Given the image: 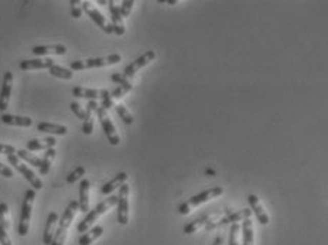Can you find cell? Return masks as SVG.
Returning a JSON list of instances; mask_svg holds the SVG:
<instances>
[{
    "mask_svg": "<svg viewBox=\"0 0 328 245\" xmlns=\"http://www.w3.org/2000/svg\"><path fill=\"white\" fill-rule=\"evenodd\" d=\"M76 210H79V204L78 201H71L68 207L65 209L64 214L61 217V220L58 221V228L54 234V239L51 245H64L65 238H67V233H68V228H70L71 222L74 220V217L76 214Z\"/></svg>",
    "mask_w": 328,
    "mask_h": 245,
    "instance_id": "obj_1",
    "label": "cell"
},
{
    "mask_svg": "<svg viewBox=\"0 0 328 245\" xmlns=\"http://www.w3.org/2000/svg\"><path fill=\"white\" fill-rule=\"evenodd\" d=\"M116 204H117V196H111V197H108L106 200H104L102 203H99V204L95 207L94 210L89 211L88 214L85 216V218L78 224V227H76L78 233H84V234L87 233V231H88V228L91 227V225H92V224H94V222L96 221L100 216H104L106 211Z\"/></svg>",
    "mask_w": 328,
    "mask_h": 245,
    "instance_id": "obj_2",
    "label": "cell"
},
{
    "mask_svg": "<svg viewBox=\"0 0 328 245\" xmlns=\"http://www.w3.org/2000/svg\"><path fill=\"white\" fill-rule=\"evenodd\" d=\"M221 194H223L222 187H212V189H208V190L199 193L197 196H194V197H191L190 200H187L186 203L178 205V213L182 214V216H187V214H190V211L193 210V209H195V207H198V205L201 204H204V203L210 201V200L217 199Z\"/></svg>",
    "mask_w": 328,
    "mask_h": 245,
    "instance_id": "obj_3",
    "label": "cell"
},
{
    "mask_svg": "<svg viewBox=\"0 0 328 245\" xmlns=\"http://www.w3.org/2000/svg\"><path fill=\"white\" fill-rule=\"evenodd\" d=\"M35 199V190L29 189L24 194L22 211H20V221H18V235L26 237L29 234L30 220H31V210H33V203Z\"/></svg>",
    "mask_w": 328,
    "mask_h": 245,
    "instance_id": "obj_4",
    "label": "cell"
},
{
    "mask_svg": "<svg viewBox=\"0 0 328 245\" xmlns=\"http://www.w3.org/2000/svg\"><path fill=\"white\" fill-rule=\"evenodd\" d=\"M122 61L120 54H111L106 57H98V59H88L85 61H72L70 64L71 71H82L89 70V68H98V67H105V65H115Z\"/></svg>",
    "mask_w": 328,
    "mask_h": 245,
    "instance_id": "obj_5",
    "label": "cell"
},
{
    "mask_svg": "<svg viewBox=\"0 0 328 245\" xmlns=\"http://www.w3.org/2000/svg\"><path fill=\"white\" fill-rule=\"evenodd\" d=\"M129 193L130 187L125 183L119 187L117 194V222L120 225H126L129 222Z\"/></svg>",
    "mask_w": 328,
    "mask_h": 245,
    "instance_id": "obj_6",
    "label": "cell"
},
{
    "mask_svg": "<svg viewBox=\"0 0 328 245\" xmlns=\"http://www.w3.org/2000/svg\"><path fill=\"white\" fill-rule=\"evenodd\" d=\"M7 160H9V163L12 164L14 169L17 170V172H20V173L24 176V179L29 181L34 190H40V189H43V181L35 176V173L33 172V170L29 169L26 164L20 162V159L17 158V155H16V153H14V155H7Z\"/></svg>",
    "mask_w": 328,
    "mask_h": 245,
    "instance_id": "obj_7",
    "label": "cell"
},
{
    "mask_svg": "<svg viewBox=\"0 0 328 245\" xmlns=\"http://www.w3.org/2000/svg\"><path fill=\"white\" fill-rule=\"evenodd\" d=\"M96 115H98L100 126H102V129H104L106 138H108V142H109L112 146L119 145V143H120V138H119V135H117L115 125H113V122L111 121V118H109V115H108V111H106L105 108H102V106L99 105L98 111H96Z\"/></svg>",
    "mask_w": 328,
    "mask_h": 245,
    "instance_id": "obj_8",
    "label": "cell"
},
{
    "mask_svg": "<svg viewBox=\"0 0 328 245\" xmlns=\"http://www.w3.org/2000/svg\"><path fill=\"white\" fill-rule=\"evenodd\" d=\"M82 10H85V13L88 14L89 17L92 18V22H94L99 29H102L105 31L106 34H112L113 33V27H112V23H109L105 17H104V14L99 13L98 9H95L89 2H84L82 3Z\"/></svg>",
    "mask_w": 328,
    "mask_h": 245,
    "instance_id": "obj_9",
    "label": "cell"
},
{
    "mask_svg": "<svg viewBox=\"0 0 328 245\" xmlns=\"http://www.w3.org/2000/svg\"><path fill=\"white\" fill-rule=\"evenodd\" d=\"M154 59H156V51L149 50V51H146L143 55H140L139 59H136L133 63H130V64L125 68V71H123V76L126 77L128 80H132V78L137 74V71L150 64Z\"/></svg>",
    "mask_w": 328,
    "mask_h": 245,
    "instance_id": "obj_10",
    "label": "cell"
},
{
    "mask_svg": "<svg viewBox=\"0 0 328 245\" xmlns=\"http://www.w3.org/2000/svg\"><path fill=\"white\" fill-rule=\"evenodd\" d=\"M252 216V210H249V209H243V210H239L236 211V213H231L228 214L227 217H223L222 220L219 222H211L210 225H207V230L208 231H211L214 228H218L221 227V225H225V224H234V222H238V221H245L248 218H251Z\"/></svg>",
    "mask_w": 328,
    "mask_h": 245,
    "instance_id": "obj_11",
    "label": "cell"
},
{
    "mask_svg": "<svg viewBox=\"0 0 328 245\" xmlns=\"http://www.w3.org/2000/svg\"><path fill=\"white\" fill-rule=\"evenodd\" d=\"M13 91V74L10 71L5 72L3 77V85H2V91H0V111L5 112L10 102V97H12Z\"/></svg>",
    "mask_w": 328,
    "mask_h": 245,
    "instance_id": "obj_12",
    "label": "cell"
},
{
    "mask_svg": "<svg viewBox=\"0 0 328 245\" xmlns=\"http://www.w3.org/2000/svg\"><path fill=\"white\" fill-rule=\"evenodd\" d=\"M109 92L108 89H95V88H84V87H75L72 88V95L76 98H85L89 101L104 100L106 93Z\"/></svg>",
    "mask_w": 328,
    "mask_h": 245,
    "instance_id": "obj_13",
    "label": "cell"
},
{
    "mask_svg": "<svg viewBox=\"0 0 328 245\" xmlns=\"http://www.w3.org/2000/svg\"><path fill=\"white\" fill-rule=\"evenodd\" d=\"M54 65V61L51 59H34V60H24L20 61L18 68L22 71L31 70H44V68H51Z\"/></svg>",
    "mask_w": 328,
    "mask_h": 245,
    "instance_id": "obj_14",
    "label": "cell"
},
{
    "mask_svg": "<svg viewBox=\"0 0 328 245\" xmlns=\"http://www.w3.org/2000/svg\"><path fill=\"white\" fill-rule=\"evenodd\" d=\"M225 213H228V211H223V213H215V214H210V216H204V217H201V218H197V220H194V221H191L190 224H187V225L184 227V233L187 234V235L195 233V231H198L199 228H202L204 225H210L211 222H214L215 217L222 216V214H225Z\"/></svg>",
    "mask_w": 328,
    "mask_h": 245,
    "instance_id": "obj_15",
    "label": "cell"
},
{
    "mask_svg": "<svg viewBox=\"0 0 328 245\" xmlns=\"http://www.w3.org/2000/svg\"><path fill=\"white\" fill-rule=\"evenodd\" d=\"M98 102L96 101H89L88 105H87V115H85V119H84V125H82V132L85 135H92L94 134V114L98 111Z\"/></svg>",
    "mask_w": 328,
    "mask_h": 245,
    "instance_id": "obj_16",
    "label": "cell"
},
{
    "mask_svg": "<svg viewBox=\"0 0 328 245\" xmlns=\"http://www.w3.org/2000/svg\"><path fill=\"white\" fill-rule=\"evenodd\" d=\"M109 12H111L113 33H115L116 35H123L125 33H126V29H125V24H123V17L120 16L119 7L115 5V2H109Z\"/></svg>",
    "mask_w": 328,
    "mask_h": 245,
    "instance_id": "obj_17",
    "label": "cell"
},
{
    "mask_svg": "<svg viewBox=\"0 0 328 245\" xmlns=\"http://www.w3.org/2000/svg\"><path fill=\"white\" fill-rule=\"evenodd\" d=\"M248 201H249V204L252 207V211L256 214L258 217L259 222L262 224V225H268L269 224V216H268V213L264 211L263 205L260 203V200L256 194H249L248 196Z\"/></svg>",
    "mask_w": 328,
    "mask_h": 245,
    "instance_id": "obj_18",
    "label": "cell"
},
{
    "mask_svg": "<svg viewBox=\"0 0 328 245\" xmlns=\"http://www.w3.org/2000/svg\"><path fill=\"white\" fill-rule=\"evenodd\" d=\"M59 221L58 214L53 211L48 214L47 224H46V230H44V235H43V242L46 245H51L54 239V234H55V227H57V222Z\"/></svg>",
    "mask_w": 328,
    "mask_h": 245,
    "instance_id": "obj_19",
    "label": "cell"
},
{
    "mask_svg": "<svg viewBox=\"0 0 328 245\" xmlns=\"http://www.w3.org/2000/svg\"><path fill=\"white\" fill-rule=\"evenodd\" d=\"M31 53L35 55H48V54H54V55H64L67 54V47L64 44H53V46H35L31 48Z\"/></svg>",
    "mask_w": 328,
    "mask_h": 245,
    "instance_id": "obj_20",
    "label": "cell"
},
{
    "mask_svg": "<svg viewBox=\"0 0 328 245\" xmlns=\"http://www.w3.org/2000/svg\"><path fill=\"white\" fill-rule=\"evenodd\" d=\"M128 173L126 172H120V173H117L113 179H111V180L108 181V183H105L104 186H102V189H100V193L104 194V196H109L113 190H116L117 187H122L125 183H126V180H128Z\"/></svg>",
    "mask_w": 328,
    "mask_h": 245,
    "instance_id": "obj_21",
    "label": "cell"
},
{
    "mask_svg": "<svg viewBox=\"0 0 328 245\" xmlns=\"http://www.w3.org/2000/svg\"><path fill=\"white\" fill-rule=\"evenodd\" d=\"M89 189H91V183L88 179H82L79 183V211L81 213H88L89 210Z\"/></svg>",
    "mask_w": 328,
    "mask_h": 245,
    "instance_id": "obj_22",
    "label": "cell"
},
{
    "mask_svg": "<svg viewBox=\"0 0 328 245\" xmlns=\"http://www.w3.org/2000/svg\"><path fill=\"white\" fill-rule=\"evenodd\" d=\"M2 122L10 125V126H20V128H29L33 125V119L29 117H18V115H10V114H3L2 115Z\"/></svg>",
    "mask_w": 328,
    "mask_h": 245,
    "instance_id": "obj_23",
    "label": "cell"
},
{
    "mask_svg": "<svg viewBox=\"0 0 328 245\" xmlns=\"http://www.w3.org/2000/svg\"><path fill=\"white\" fill-rule=\"evenodd\" d=\"M57 145V140L54 139V138H46V139H30L27 142V150H48V149H51V147H55Z\"/></svg>",
    "mask_w": 328,
    "mask_h": 245,
    "instance_id": "obj_24",
    "label": "cell"
},
{
    "mask_svg": "<svg viewBox=\"0 0 328 245\" xmlns=\"http://www.w3.org/2000/svg\"><path fill=\"white\" fill-rule=\"evenodd\" d=\"M37 130L38 132H44V134H53L58 135V136H64L68 132V129L64 125H58V123H50V122H40L37 125Z\"/></svg>",
    "mask_w": 328,
    "mask_h": 245,
    "instance_id": "obj_25",
    "label": "cell"
},
{
    "mask_svg": "<svg viewBox=\"0 0 328 245\" xmlns=\"http://www.w3.org/2000/svg\"><path fill=\"white\" fill-rule=\"evenodd\" d=\"M104 234V227L102 225H95L92 230H89L85 234H82V237L78 239L79 245H91L94 241L99 238L100 235Z\"/></svg>",
    "mask_w": 328,
    "mask_h": 245,
    "instance_id": "obj_26",
    "label": "cell"
},
{
    "mask_svg": "<svg viewBox=\"0 0 328 245\" xmlns=\"http://www.w3.org/2000/svg\"><path fill=\"white\" fill-rule=\"evenodd\" d=\"M55 149L54 147H51V149H48V150H46V153H44V158H43V164H41V169L40 170V175L41 176H46L50 172V169H51V163H53V160L54 158H55Z\"/></svg>",
    "mask_w": 328,
    "mask_h": 245,
    "instance_id": "obj_27",
    "label": "cell"
},
{
    "mask_svg": "<svg viewBox=\"0 0 328 245\" xmlns=\"http://www.w3.org/2000/svg\"><path fill=\"white\" fill-rule=\"evenodd\" d=\"M242 234H243V245H253V222L248 218L242 224Z\"/></svg>",
    "mask_w": 328,
    "mask_h": 245,
    "instance_id": "obj_28",
    "label": "cell"
},
{
    "mask_svg": "<svg viewBox=\"0 0 328 245\" xmlns=\"http://www.w3.org/2000/svg\"><path fill=\"white\" fill-rule=\"evenodd\" d=\"M16 155H17L18 159H22V160H24V162H27V163H30L31 166H34V167H38V169H41L43 160H41L40 158L34 156V155H31L29 150H23V149H22V150H18Z\"/></svg>",
    "mask_w": 328,
    "mask_h": 245,
    "instance_id": "obj_29",
    "label": "cell"
},
{
    "mask_svg": "<svg viewBox=\"0 0 328 245\" xmlns=\"http://www.w3.org/2000/svg\"><path fill=\"white\" fill-rule=\"evenodd\" d=\"M50 74L53 77H57V78H61V80H72V77H74L72 71L57 64H54L50 68Z\"/></svg>",
    "mask_w": 328,
    "mask_h": 245,
    "instance_id": "obj_30",
    "label": "cell"
},
{
    "mask_svg": "<svg viewBox=\"0 0 328 245\" xmlns=\"http://www.w3.org/2000/svg\"><path fill=\"white\" fill-rule=\"evenodd\" d=\"M115 111L116 114L120 117L123 122L126 123V125H132V123L135 122V119H133V115L128 111V108L126 106H123L122 104H119V105H115Z\"/></svg>",
    "mask_w": 328,
    "mask_h": 245,
    "instance_id": "obj_31",
    "label": "cell"
},
{
    "mask_svg": "<svg viewBox=\"0 0 328 245\" xmlns=\"http://www.w3.org/2000/svg\"><path fill=\"white\" fill-rule=\"evenodd\" d=\"M85 172H87V170H85L84 166H78L75 170H72L70 175L67 176L65 181H67L68 184H74V183H76L78 180H81L82 176H85Z\"/></svg>",
    "mask_w": 328,
    "mask_h": 245,
    "instance_id": "obj_32",
    "label": "cell"
},
{
    "mask_svg": "<svg viewBox=\"0 0 328 245\" xmlns=\"http://www.w3.org/2000/svg\"><path fill=\"white\" fill-rule=\"evenodd\" d=\"M239 222H234L231 225V234H229V245H239Z\"/></svg>",
    "mask_w": 328,
    "mask_h": 245,
    "instance_id": "obj_33",
    "label": "cell"
},
{
    "mask_svg": "<svg viewBox=\"0 0 328 245\" xmlns=\"http://www.w3.org/2000/svg\"><path fill=\"white\" fill-rule=\"evenodd\" d=\"M111 80L115 84H117V87H133L130 81L126 78V77L123 76V74H119V72H113L111 76Z\"/></svg>",
    "mask_w": 328,
    "mask_h": 245,
    "instance_id": "obj_34",
    "label": "cell"
},
{
    "mask_svg": "<svg viewBox=\"0 0 328 245\" xmlns=\"http://www.w3.org/2000/svg\"><path fill=\"white\" fill-rule=\"evenodd\" d=\"M7 214H9V207L6 203H0V222L2 225L9 230L10 228V222L7 221Z\"/></svg>",
    "mask_w": 328,
    "mask_h": 245,
    "instance_id": "obj_35",
    "label": "cell"
},
{
    "mask_svg": "<svg viewBox=\"0 0 328 245\" xmlns=\"http://www.w3.org/2000/svg\"><path fill=\"white\" fill-rule=\"evenodd\" d=\"M133 6H135V2H133V0H125V2H122V6L119 7L120 16H122V17H129V14L132 13Z\"/></svg>",
    "mask_w": 328,
    "mask_h": 245,
    "instance_id": "obj_36",
    "label": "cell"
},
{
    "mask_svg": "<svg viewBox=\"0 0 328 245\" xmlns=\"http://www.w3.org/2000/svg\"><path fill=\"white\" fill-rule=\"evenodd\" d=\"M133 89V87H117L115 88L113 91L111 92V98L112 100H120L123 98L125 95L128 92H130Z\"/></svg>",
    "mask_w": 328,
    "mask_h": 245,
    "instance_id": "obj_37",
    "label": "cell"
},
{
    "mask_svg": "<svg viewBox=\"0 0 328 245\" xmlns=\"http://www.w3.org/2000/svg\"><path fill=\"white\" fill-rule=\"evenodd\" d=\"M70 108H71V111H72V114H74V115H75V117L78 118V119H82V121L85 119V115H87V112L82 109V106L79 105V104H78L76 101H74V102H71Z\"/></svg>",
    "mask_w": 328,
    "mask_h": 245,
    "instance_id": "obj_38",
    "label": "cell"
},
{
    "mask_svg": "<svg viewBox=\"0 0 328 245\" xmlns=\"http://www.w3.org/2000/svg\"><path fill=\"white\" fill-rule=\"evenodd\" d=\"M71 5V14H72V17L74 18H79L82 16V6L81 2H78V0H71L70 2Z\"/></svg>",
    "mask_w": 328,
    "mask_h": 245,
    "instance_id": "obj_39",
    "label": "cell"
},
{
    "mask_svg": "<svg viewBox=\"0 0 328 245\" xmlns=\"http://www.w3.org/2000/svg\"><path fill=\"white\" fill-rule=\"evenodd\" d=\"M7 230L3 225H2V222H0V244L2 245H12V241L9 238V235L6 233Z\"/></svg>",
    "mask_w": 328,
    "mask_h": 245,
    "instance_id": "obj_40",
    "label": "cell"
},
{
    "mask_svg": "<svg viewBox=\"0 0 328 245\" xmlns=\"http://www.w3.org/2000/svg\"><path fill=\"white\" fill-rule=\"evenodd\" d=\"M14 153H17L14 146L0 143V155H14Z\"/></svg>",
    "mask_w": 328,
    "mask_h": 245,
    "instance_id": "obj_41",
    "label": "cell"
},
{
    "mask_svg": "<svg viewBox=\"0 0 328 245\" xmlns=\"http://www.w3.org/2000/svg\"><path fill=\"white\" fill-rule=\"evenodd\" d=\"M100 106L102 108H105L106 111L108 109H111V108H113V100L111 98V92H108L104 97V100H102V102H100Z\"/></svg>",
    "mask_w": 328,
    "mask_h": 245,
    "instance_id": "obj_42",
    "label": "cell"
},
{
    "mask_svg": "<svg viewBox=\"0 0 328 245\" xmlns=\"http://www.w3.org/2000/svg\"><path fill=\"white\" fill-rule=\"evenodd\" d=\"M0 175L5 176V177H7V179H10V177L14 176V173H13V170L10 169L9 166H6V164H3L2 162H0Z\"/></svg>",
    "mask_w": 328,
    "mask_h": 245,
    "instance_id": "obj_43",
    "label": "cell"
},
{
    "mask_svg": "<svg viewBox=\"0 0 328 245\" xmlns=\"http://www.w3.org/2000/svg\"><path fill=\"white\" fill-rule=\"evenodd\" d=\"M98 5H109V2H106V0H98Z\"/></svg>",
    "mask_w": 328,
    "mask_h": 245,
    "instance_id": "obj_44",
    "label": "cell"
}]
</instances>
